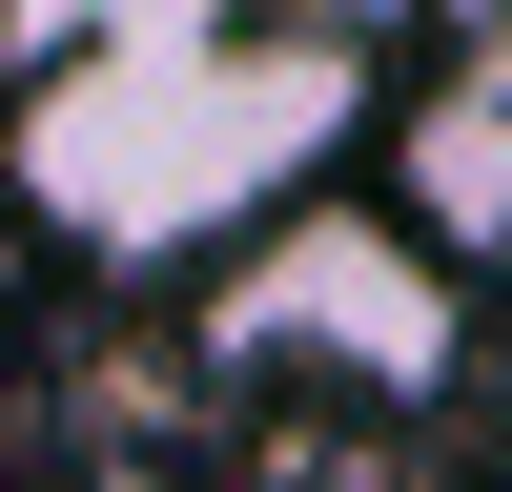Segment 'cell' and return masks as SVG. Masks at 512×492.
<instances>
[{"mask_svg": "<svg viewBox=\"0 0 512 492\" xmlns=\"http://www.w3.org/2000/svg\"><path fill=\"white\" fill-rule=\"evenodd\" d=\"M369 62L328 21H144V41H62L0 82V205L82 267H205L267 205L328 185Z\"/></svg>", "mask_w": 512, "mask_h": 492, "instance_id": "cell-1", "label": "cell"}, {"mask_svg": "<svg viewBox=\"0 0 512 492\" xmlns=\"http://www.w3.org/2000/svg\"><path fill=\"white\" fill-rule=\"evenodd\" d=\"M205 328H226V369H287V390H369V410H410V390H451V349H472V267H451L410 205L308 185V205H267V226L226 246Z\"/></svg>", "mask_w": 512, "mask_h": 492, "instance_id": "cell-2", "label": "cell"}, {"mask_svg": "<svg viewBox=\"0 0 512 492\" xmlns=\"http://www.w3.org/2000/svg\"><path fill=\"white\" fill-rule=\"evenodd\" d=\"M390 205L451 246V267H512V82H431V103H390Z\"/></svg>", "mask_w": 512, "mask_h": 492, "instance_id": "cell-3", "label": "cell"}, {"mask_svg": "<svg viewBox=\"0 0 512 492\" xmlns=\"http://www.w3.org/2000/svg\"><path fill=\"white\" fill-rule=\"evenodd\" d=\"M267 21H328V41H369V21H410V0H267Z\"/></svg>", "mask_w": 512, "mask_h": 492, "instance_id": "cell-4", "label": "cell"}, {"mask_svg": "<svg viewBox=\"0 0 512 492\" xmlns=\"http://www.w3.org/2000/svg\"><path fill=\"white\" fill-rule=\"evenodd\" d=\"M492 492H512V431H492Z\"/></svg>", "mask_w": 512, "mask_h": 492, "instance_id": "cell-5", "label": "cell"}]
</instances>
